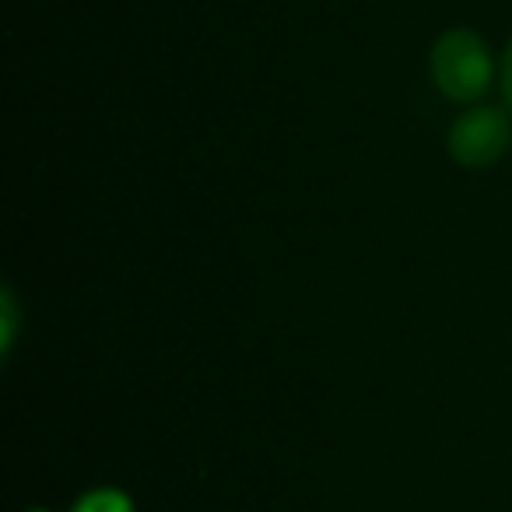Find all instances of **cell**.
<instances>
[{"mask_svg": "<svg viewBox=\"0 0 512 512\" xmlns=\"http://www.w3.org/2000/svg\"><path fill=\"white\" fill-rule=\"evenodd\" d=\"M432 78L453 102H474L491 81V57L484 43L467 29H453L432 50Z\"/></svg>", "mask_w": 512, "mask_h": 512, "instance_id": "6da1fadb", "label": "cell"}, {"mask_svg": "<svg viewBox=\"0 0 512 512\" xmlns=\"http://www.w3.org/2000/svg\"><path fill=\"white\" fill-rule=\"evenodd\" d=\"M74 512H130V502L120 491H92L74 505Z\"/></svg>", "mask_w": 512, "mask_h": 512, "instance_id": "3957f363", "label": "cell"}, {"mask_svg": "<svg viewBox=\"0 0 512 512\" xmlns=\"http://www.w3.org/2000/svg\"><path fill=\"white\" fill-rule=\"evenodd\" d=\"M502 99H505V106H509V113H512V43H509L505 60H502Z\"/></svg>", "mask_w": 512, "mask_h": 512, "instance_id": "277c9868", "label": "cell"}, {"mask_svg": "<svg viewBox=\"0 0 512 512\" xmlns=\"http://www.w3.org/2000/svg\"><path fill=\"white\" fill-rule=\"evenodd\" d=\"M509 137L512 130L505 113H498L491 106L470 109L449 127V155L460 165H467V169H481V165H491L505 155Z\"/></svg>", "mask_w": 512, "mask_h": 512, "instance_id": "7a4b0ae2", "label": "cell"}]
</instances>
